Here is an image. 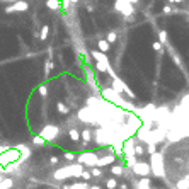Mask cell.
<instances>
[{"label":"cell","instance_id":"6da1fadb","mask_svg":"<svg viewBox=\"0 0 189 189\" xmlns=\"http://www.w3.org/2000/svg\"><path fill=\"white\" fill-rule=\"evenodd\" d=\"M90 55H92V58L97 61V70H99V72H108L109 70L108 56L104 55V53H99V51H90Z\"/></svg>","mask_w":189,"mask_h":189},{"label":"cell","instance_id":"7a4b0ae2","mask_svg":"<svg viewBox=\"0 0 189 189\" xmlns=\"http://www.w3.org/2000/svg\"><path fill=\"white\" fill-rule=\"evenodd\" d=\"M114 9L118 10V12H121L123 15H133L135 14V7L129 2H126V0H116V4H114Z\"/></svg>","mask_w":189,"mask_h":189},{"label":"cell","instance_id":"3957f363","mask_svg":"<svg viewBox=\"0 0 189 189\" xmlns=\"http://www.w3.org/2000/svg\"><path fill=\"white\" fill-rule=\"evenodd\" d=\"M82 163H85V165H95V163H97V157H95V153H92V152H87V153H82V157L80 159Z\"/></svg>","mask_w":189,"mask_h":189},{"label":"cell","instance_id":"277c9868","mask_svg":"<svg viewBox=\"0 0 189 189\" xmlns=\"http://www.w3.org/2000/svg\"><path fill=\"white\" fill-rule=\"evenodd\" d=\"M27 7H29V5H27L26 2H15V4H14V7H10V9H9V12H12V10L24 12V10H27Z\"/></svg>","mask_w":189,"mask_h":189},{"label":"cell","instance_id":"5b68a950","mask_svg":"<svg viewBox=\"0 0 189 189\" xmlns=\"http://www.w3.org/2000/svg\"><path fill=\"white\" fill-rule=\"evenodd\" d=\"M99 50H101V53H108L109 51V43L106 41V39H99Z\"/></svg>","mask_w":189,"mask_h":189},{"label":"cell","instance_id":"8992f818","mask_svg":"<svg viewBox=\"0 0 189 189\" xmlns=\"http://www.w3.org/2000/svg\"><path fill=\"white\" fill-rule=\"evenodd\" d=\"M46 5H48V9H51V10H58V9H60V0H48Z\"/></svg>","mask_w":189,"mask_h":189},{"label":"cell","instance_id":"52a82bcc","mask_svg":"<svg viewBox=\"0 0 189 189\" xmlns=\"http://www.w3.org/2000/svg\"><path fill=\"white\" fill-rule=\"evenodd\" d=\"M70 140H73V142H77L78 138H80V131H78V129H75V128H72L70 129Z\"/></svg>","mask_w":189,"mask_h":189},{"label":"cell","instance_id":"ba28073f","mask_svg":"<svg viewBox=\"0 0 189 189\" xmlns=\"http://www.w3.org/2000/svg\"><path fill=\"white\" fill-rule=\"evenodd\" d=\"M80 136H82V140H84V143L90 142V131H89V129H84V131L80 133Z\"/></svg>","mask_w":189,"mask_h":189},{"label":"cell","instance_id":"9c48e42d","mask_svg":"<svg viewBox=\"0 0 189 189\" xmlns=\"http://www.w3.org/2000/svg\"><path fill=\"white\" fill-rule=\"evenodd\" d=\"M159 43H167V31H160L159 33Z\"/></svg>","mask_w":189,"mask_h":189},{"label":"cell","instance_id":"30bf717a","mask_svg":"<svg viewBox=\"0 0 189 189\" xmlns=\"http://www.w3.org/2000/svg\"><path fill=\"white\" fill-rule=\"evenodd\" d=\"M116 39H118V34H116V33H112V31H111V33H109V34H108V38H106V41H108V43L111 44V43H114Z\"/></svg>","mask_w":189,"mask_h":189},{"label":"cell","instance_id":"8fae6325","mask_svg":"<svg viewBox=\"0 0 189 189\" xmlns=\"http://www.w3.org/2000/svg\"><path fill=\"white\" fill-rule=\"evenodd\" d=\"M106 186H108V189H116L118 187V182H116V179H108Z\"/></svg>","mask_w":189,"mask_h":189},{"label":"cell","instance_id":"7c38bea8","mask_svg":"<svg viewBox=\"0 0 189 189\" xmlns=\"http://www.w3.org/2000/svg\"><path fill=\"white\" fill-rule=\"evenodd\" d=\"M56 108H58V111H60L61 114H67V112H68V108H67L65 104H61V102H58V106H56Z\"/></svg>","mask_w":189,"mask_h":189},{"label":"cell","instance_id":"4fadbf2b","mask_svg":"<svg viewBox=\"0 0 189 189\" xmlns=\"http://www.w3.org/2000/svg\"><path fill=\"white\" fill-rule=\"evenodd\" d=\"M48 31H50V27H48V26H44L43 29H41V34H39V39H46V36H48Z\"/></svg>","mask_w":189,"mask_h":189},{"label":"cell","instance_id":"5bb4252c","mask_svg":"<svg viewBox=\"0 0 189 189\" xmlns=\"http://www.w3.org/2000/svg\"><path fill=\"white\" fill-rule=\"evenodd\" d=\"M152 50H155V51H160V50H162V43H159V41H155V43L152 44Z\"/></svg>","mask_w":189,"mask_h":189},{"label":"cell","instance_id":"9a60e30c","mask_svg":"<svg viewBox=\"0 0 189 189\" xmlns=\"http://www.w3.org/2000/svg\"><path fill=\"white\" fill-rule=\"evenodd\" d=\"M92 176H94V177H101V176H102V170H101V169H94V170H92Z\"/></svg>","mask_w":189,"mask_h":189},{"label":"cell","instance_id":"2e32d148","mask_svg":"<svg viewBox=\"0 0 189 189\" xmlns=\"http://www.w3.org/2000/svg\"><path fill=\"white\" fill-rule=\"evenodd\" d=\"M39 92H41V95H46V92H48L46 85H39Z\"/></svg>","mask_w":189,"mask_h":189},{"label":"cell","instance_id":"e0dca14e","mask_svg":"<svg viewBox=\"0 0 189 189\" xmlns=\"http://www.w3.org/2000/svg\"><path fill=\"white\" fill-rule=\"evenodd\" d=\"M111 172H114V174H121L123 169H121V167H111Z\"/></svg>","mask_w":189,"mask_h":189},{"label":"cell","instance_id":"ac0fdd59","mask_svg":"<svg viewBox=\"0 0 189 189\" xmlns=\"http://www.w3.org/2000/svg\"><path fill=\"white\" fill-rule=\"evenodd\" d=\"M51 68H53V61H51V60H48V61H46V72H50Z\"/></svg>","mask_w":189,"mask_h":189},{"label":"cell","instance_id":"d6986e66","mask_svg":"<svg viewBox=\"0 0 189 189\" xmlns=\"http://www.w3.org/2000/svg\"><path fill=\"white\" fill-rule=\"evenodd\" d=\"M162 12H163V14H170L172 10H170V7H169V5H165V7L162 9Z\"/></svg>","mask_w":189,"mask_h":189},{"label":"cell","instance_id":"ffe728a7","mask_svg":"<svg viewBox=\"0 0 189 189\" xmlns=\"http://www.w3.org/2000/svg\"><path fill=\"white\" fill-rule=\"evenodd\" d=\"M169 2H170V4H180L182 0H169Z\"/></svg>","mask_w":189,"mask_h":189},{"label":"cell","instance_id":"44dd1931","mask_svg":"<svg viewBox=\"0 0 189 189\" xmlns=\"http://www.w3.org/2000/svg\"><path fill=\"white\" fill-rule=\"evenodd\" d=\"M126 2H129V4H131V5H133V4H136V2H138V0H126Z\"/></svg>","mask_w":189,"mask_h":189},{"label":"cell","instance_id":"7402d4cb","mask_svg":"<svg viewBox=\"0 0 189 189\" xmlns=\"http://www.w3.org/2000/svg\"><path fill=\"white\" fill-rule=\"evenodd\" d=\"M90 189H101V186H92Z\"/></svg>","mask_w":189,"mask_h":189},{"label":"cell","instance_id":"603a6c76","mask_svg":"<svg viewBox=\"0 0 189 189\" xmlns=\"http://www.w3.org/2000/svg\"><path fill=\"white\" fill-rule=\"evenodd\" d=\"M68 2H72V4H77L78 0H68Z\"/></svg>","mask_w":189,"mask_h":189}]
</instances>
